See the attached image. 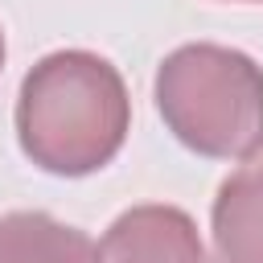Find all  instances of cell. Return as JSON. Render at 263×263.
<instances>
[{
    "label": "cell",
    "mask_w": 263,
    "mask_h": 263,
    "mask_svg": "<svg viewBox=\"0 0 263 263\" xmlns=\"http://www.w3.org/2000/svg\"><path fill=\"white\" fill-rule=\"evenodd\" d=\"M132 99L123 74L90 49L45 53L16 95L21 152L53 177H86L127 140Z\"/></svg>",
    "instance_id": "cell-1"
},
{
    "label": "cell",
    "mask_w": 263,
    "mask_h": 263,
    "mask_svg": "<svg viewBox=\"0 0 263 263\" xmlns=\"http://www.w3.org/2000/svg\"><path fill=\"white\" fill-rule=\"evenodd\" d=\"M156 111L189 152L247 160L263 148V70L230 45H181L156 70Z\"/></svg>",
    "instance_id": "cell-2"
},
{
    "label": "cell",
    "mask_w": 263,
    "mask_h": 263,
    "mask_svg": "<svg viewBox=\"0 0 263 263\" xmlns=\"http://www.w3.org/2000/svg\"><path fill=\"white\" fill-rule=\"evenodd\" d=\"M99 263H205V251L185 210L132 205L107 226Z\"/></svg>",
    "instance_id": "cell-3"
},
{
    "label": "cell",
    "mask_w": 263,
    "mask_h": 263,
    "mask_svg": "<svg viewBox=\"0 0 263 263\" xmlns=\"http://www.w3.org/2000/svg\"><path fill=\"white\" fill-rule=\"evenodd\" d=\"M214 263H263V152L234 168L214 197Z\"/></svg>",
    "instance_id": "cell-4"
},
{
    "label": "cell",
    "mask_w": 263,
    "mask_h": 263,
    "mask_svg": "<svg viewBox=\"0 0 263 263\" xmlns=\"http://www.w3.org/2000/svg\"><path fill=\"white\" fill-rule=\"evenodd\" d=\"M0 263H99V247L45 210L0 214Z\"/></svg>",
    "instance_id": "cell-5"
},
{
    "label": "cell",
    "mask_w": 263,
    "mask_h": 263,
    "mask_svg": "<svg viewBox=\"0 0 263 263\" xmlns=\"http://www.w3.org/2000/svg\"><path fill=\"white\" fill-rule=\"evenodd\" d=\"M0 66H4V33H0Z\"/></svg>",
    "instance_id": "cell-6"
}]
</instances>
